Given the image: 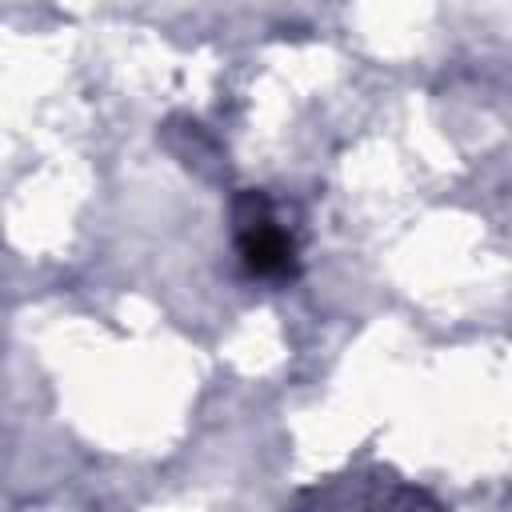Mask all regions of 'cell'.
<instances>
[{
  "instance_id": "obj_1",
  "label": "cell",
  "mask_w": 512,
  "mask_h": 512,
  "mask_svg": "<svg viewBox=\"0 0 512 512\" xmlns=\"http://www.w3.org/2000/svg\"><path fill=\"white\" fill-rule=\"evenodd\" d=\"M240 204L252 208V216L240 212V256H244V264H248L256 276L288 272V264H292V240L276 228V220H272L264 196L248 192Z\"/></svg>"
}]
</instances>
